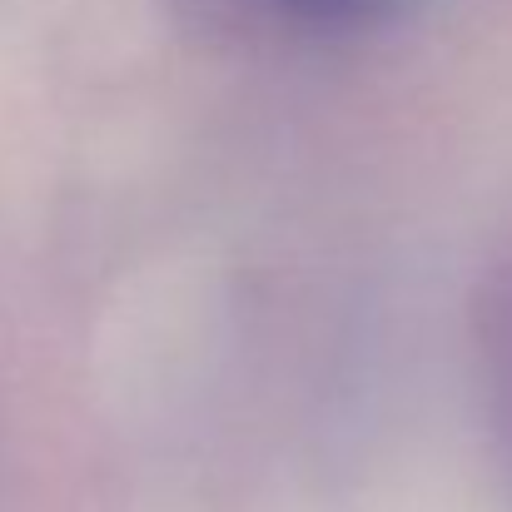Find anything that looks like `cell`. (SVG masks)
Returning a JSON list of instances; mask_svg holds the SVG:
<instances>
[{"label":"cell","instance_id":"cell-1","mask_svg":"<svg viewBox=\"0 0 512 512\" xmlns=\"http://www.w3.org/2000/svg\"><path fill=\"white\" fill-rule=\"evenodd\" d=\"M264 5H274L279 15H294L314 30H358V25L383 20L393 0H264Z\"/></svg>","mask_w":512,"mask_h":512},{"label":"cell","instance_id":"cell-2","mask_svg":"<svg viewBox=\"0 0 512 512\" xmlns=\"http://www.w3.org/2000/svg\"><path fill=\"white\" fill-rule=\"evenodd\" d=\"M488 353H493V378H498V403H503V433L512 438V269L498 284V299L488 309Z\"/></svg>","mask_w":512,"mask_h":512}]
</instances>
